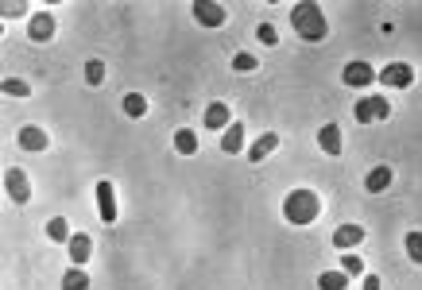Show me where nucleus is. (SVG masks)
Returning a JSON list of instances; mask_svg holds the SVG:
<instances>
[{
  "instance_id": "obj_1",
  "label": "nucleus",
  "mask_w": 422,
  "mask_h": 290,
  "mask_svg": "<svg viewBox=\"0 0 422 290\" xmlns=\"http://www.w3.org/2000/svg\"><path fill=\"white\" fill-rule=\"evenodd\" d=\"M291 28L298 31V39H306V43H322L325 35H329L325 12L314 4V0H302V4L291 8Z\"/></svg>"
},
{
  "instance_id": "obj_2",
  "label": "nucleus",
  "mask_w": 422,
  "mask_h": 290,
  "mask_svg": "<svg viewBox=\"0 0 422 290\" xmlns=\"http://www.w3.org/2000/svg\"><path fill=\"white\" fill-rule=\"evenodd\" d=\"M318 213H322V201H318V193L314 190H291L283 198V217H287V225H310V221H318Z\"/></svg>"
},
{
  "instance_id": "obj_3",
  "label": "nucleus",
  "mask_w": 422,
  "mask_h": 290,
  "mask_svg": "<svg viewBox=\"0 0 422 290\" xmlns=\"http://www.w3.org/2000/svg\"><path fill=\"white\" fill-rule=\"evenodd\" d=\"M353 117H357V124H372V120H388L391 117V104H388V97H364V101L353 109Z\"/></svg>"
},
{
  "instance_id": "obj_4",
  "label": "nucleus",
  "mask_w": 422,
  "mask_h": 290,
  "mask_svg": "<svg viewBox=\"0 0 422 290\" xmlns=\"http://www.w3.org/2000/svg\"><path fill=\"white\" fill-rule=\"evenodd\" d=\"M376 77H380L388 90H407V85H415V70H411L407 63H388Z\"/></svg>"
},
{
  "instance_id": "obj_5",
  "label": "nucleus",
  "mask_w": 422,
  "mask_h": 290,
  "mask_svg": "<svg viewBox=\"0 0 422 290\" xmlns=\"http://www.w3.org/2000/svg\"><path fill=\"white\" fill-rule=\"evenodd\" d=\"M4 190H8V198H12L16 205H28L31 201V182H28V174H23L20 166H12V171L4 174Z\"/></svg>"
},
{
  "instance_id": "obj_6",
  "label": "nucleus",
  "mask_w": 422,
  "mask_h": 290,
  "mask_svg": "<svg viewBox=\"0 0 422 290\" xmlns=\"http://www.w3.org/2000/svg\"><path fill=\"white\" fill-rule=\"evenodd\" d=\"M190 12H194V20L201 23V28H221L225 16H228L221 4H213V0H194V8H190Z\"/></svg>"
},
{
  "instance_id": "obj_7",
  "label": "nucleus",
  "mask_w": 422,
  "mask_h": 290,
  "mask_svg": "<svg viewBox=\"0 0 422 290\" xmlns=\"http://www.w3.org/2000/svg\"><path fill=\"white\" fill-rule=\"evenodd\" d=\"M16 144L23 147V151H47L51 147V136L43 128H35V124H23L20 131H16Z\"/></svg>"
},
{
  "instance_id": "obj_8",
  "label": "nucleus",
  "mask_w": 422,
  "mask_h": 290,
  "mask_svg": "<svg viewBox=\"0 0 422 290\" xmlns=\"http://www.w3.org/2000/svg\"><path fill=\"white\" fill-rule=\"evenodd\" d=\"M97 213H101L105 225L117 221V193H112V182H109V178L97 182Z\"/></svg>"
},
{
  "instance_id": "obj_9",
  "label": "nucleus",
  "mask_w": 422,
  "mask_h": 290,
  "mask_svg": "<svg viewBox=\"0 0 422 290\" xmlns=\"http://www.w3.org/2000/svg\"><path fill=\"white\" fill-rule=\"evenodd\" d=\"M28 35H31V43H51V39H55V16H51V12H35L31 23H28Z\"/></svg>"
},
{
  "instance_id": "obj_10",
  "label": "nucleus",
  "mask_w": 422,
  "mask_h": 290,
  "mask_svg": "<svg viewBox=\"0 0 422 290\" xmlns=\"http://www.w3.org/2000/svg\"><path fill=\"white\" fill-rule=\"evenodd\" d=\"M201 120H206V128H209V131H225L228 124H233V112H228V104L213 101V104L206 109V117H201Z\"/></svg>"
},
{
  "instance_id": "obj_11",
  "label": "nucleus",
  "mask_w": 422,
  "mask_h": 290,
  "mask_svg": "<svg viewBox=\"0 0 422 290\" xmlns=\"http://www.w3.org/2000/svg\"><path fill=\"white\" fill-rule=\"evenodd\" d=\"M341 77H345V85H353V90H360V85H368L376 77V70L368 63H349L345 70H341Z\"/></svg>"
},
{
  "instance_id": "obj_12",
  "label": "nucleus",
  "mask_w": 422,
  "mask_h": 290,
  "mask_svg": "<svg viewBox=\"0 0 422 290\" xmlns=\"http://www.w3.org/2000/svg\"><path fill=\"white\" fill-rule=\"evenodd\" d=\"M357 244H364V228L360 225H341L337 232H333V248H357Z\"/></svg>"
},
{
  "instance_id": "obj_13",
  "label": "nucleus",
  "mask_w": 422,
  "mask_h": 290,
  "mask_svg": "<svg viewBox=\"0 0 422 290\" xmlns=\"http://www.w3.org/2000/svg\"><path fill=\"white\" fill-rule=\"evenodd\" d=\"M66 248H70V259H74V267H82V263L90 259V252H93V240H90L85 232H74Z\"/></svg>"
},
{
  "instance_id": "obj_14",
  "label": "nucleus",
  "mask_w": 422,
  "mask_h": 290,
  "mask_svg": "<svg viewBox=\"0 0 422 290\" xmlns=\"http://www.w3.org/2000/svg\"><path fill=\"white\" fill-rule=\"evenodd\" d=\"M391 178H395L391 166H372V171H368V178H364V186H368V193H384V190L391 186Z\"/></svg>"
},
{
  "instance_id": "obj_15",
  "label": "nucleus",
  "mask_w": 422,
  "mask_h": 290,
  "mask_svg": "<svg viewBox=\"0 0 422 290\" xmlns=\"http://www.w3.org/2000/svg\"><path fill=\"white\" fill-rule=\"evenodd\" d=\"M318 147L325 155H341V128L337 124H322L318 128Z\"/></svg>"
},
{
  "instance_id": "obj_16",
  "label": "nucleus",
  "mask_w": 422,
  "mask_h": 290,
  "mask_svg": "<svg viewBox=\"0 0 422 290\" xmlns=\"http://www.w3.org/2000/svg\"><path fill=\"white\" fill-rule=\"evenodd\" d=\"M275 147H279V136H275V131H263V136L256 139V144H252L248 159H252V163H263L271 151H275Z\"/></svg>"
},
{
  "instance_id": "obj_17",
  "label": "nucleus",
  "mask_w": 422,
  "mask_h": 290,
  "mask_svg": "<svg viewBox=\"0 0 422 290\" xmlns=\"http://www.w3.org/2000/svg\"><path fill=\"white\" fill-rule=\"evenodd\" d=\"M241 147H244V124L236 120V124H228V128H225V136H221V151H225V155H236Z\"/></svg>"
},
{
  "instance_id": "obj_18",
  "label": "nucleus",
  "mask_w": 422,
  "mask_h": 290,
  "mask_svg": "<svg viewBox=\"0 0 422 290\" xmlns=\"http://www.w3.org/2000/svg\"><path fill=\"white\" fill-rule=\"evenodd\" d=\"M174 151H179V155H194L198 151V136L190 128H179V131H174Z\"/></svg>"
},
{
  "instance_id": "obj_19",
  "label": "nucleus",
  "mask_w": 422,
  "mask_h": 290,
  "mask_svg": "<svg viewBox=\"0 0 422 290\" xmlns=\"http://www.w3.org/2000/svg\"><path fill=\"white\" fill-rule=\"evenodd\" d=\"M47 236H51L55 244H70V236H74V232H70L66 217H51V221H47Z\"/></svg>"
},
{
  "instance_id": "obj_20",
  "label": "nucleus",
  "mask_w": 422,
  "mask_h": 290,
  "mask_svg": "<svg viewBox=\"0 0 422 290\" xmlns=\"http://www.w3.org/2000/svg\"><path fill=\"white\" fill-rule=\"evenodd\" d=\"M345 286H349L345 271H322L318 275V290H345Z\"/></svg>"
},
{
  "instance_id": "obj_21",
  "label": "nucleus",
  "mask_w": 422,
  "mask_h": 290,
  "mask_svg": "<svg viewBox=\"0 0 422 290\" xmlns=\"http://www.w3.org/2000/svg\"><path fill=\"white\" fill-rule=\"evenodd\" d=\"M63 290H90V275L82 267H70L63 275Z\"/></svg>"
},
{
  "instance_id": "obj_22",
  "label": "nucleus",
  "mask_w": 422,
  "mask_h": 290,
  "mask_svg": "<svg viewBox=\"0 0 422 290\" xmlns=\"http://www.w3.org/2000/svg\"><path fill=\"white\" fill-rule=\"evenodd\" d=\"M403 248H407L411 263H418V267H422V232H418V228H415V232H407V236H403Z\"/></svg>"
},
{
  "instance_id": "obj_23",
  "label": "nucleus",
  "mask_w": 422,
  "mask_h": 290,
  "mask_svg": "<svg viewBox=\"0 0 422 290\" xmlns=\"http://www.w3.org/2000/svg\"><path fill=\"white\" fill-rule=\"evenodd\" d=\"M125 112H128L132 120L144 117V112H147V97H144V93H128V97H125Z\"/></svg>"
},
{
  "instance_id": "obj_24",
  "label": "nucleus",
  "mask_w": 422,
  "mask_h": 290,
  "mask_svg": "<svg viewBox=\"0 0 422 290\" xmlns=\"http://www.w3.org/2000/svg\"><path fill=\"white\" fill-rule=\"evenodd\" d=\"M85 82H90V85L105 82V63H101V58H90V63H85Z\"/></svg>"
},
{
  "instance_id": "obj_25",
  "label": "nucleus",
  "mask_w": 422,
  "mask_h": 290,
  "mask_svg": "<svg viewBox=\"0 0 422 290\" xmlns=\"http://www.w3.org/2000/svg\"><path fill=\"white\" fill-rule=\"evenodd\" d=\"M260 63H256V55H248V50H241V55L233 58V70H241V74H252Z\"/></svg>"
},
{
  "instance_id": "obj_26",
  "label": "nucleus",
  "mask_w": 422,
  "mask_h": 290,
  "mask_svg": "<svg viewBox=\"0 0 422 290\" xmlns=\"http://www.w3.org/2000/svg\"><path fill=\"white\" fill-rule=\"evenodd\" d=\"M341 271H345L349 279H353V275H364V259H360V256H341Z\"/></svg>"
},
{
  "instance_id": "obj_27",
  "label": "nucleus",
  "mask_w": 422,
  "mask_h": 290,
  "mask_svg": "<svg viewBox=\"0 0 422 290\" xmlns=\"http://www.w3.org/2000/svg\"><path fill=\"white\" fill-rule=\"evenodd\" d=\"M28 12V4H16V0H4V4H0V16H4V20H16V16H23Z\"/></svg>"
},
{
  "instance_id": "obj_28",
  "label": "nucleus",
  "mask_w": 422,
  "mask_h": 290,
  "mask_svg": "<svg viewBox=\"0 0 422 290\" xmlns=\"http://www.w3.org/2000/svg\"><path fill=\"white\" fill-rule=\"evenodd\" d=\"M4 93H8V97H28V82H20V77H8V82H4Z\"/></svg>"
},
{
  "instance_id": "obj_29",
  "label": "nucleus",
  "mask_w": 422,
  "mask_h": 290,
  "mask_svg": "<svg viewBox=\"0 0 422 290\" xmlns=\"http://www.w3.org/2000/svg\"><path fill=\"white\" fill-rule=\"evenodd\" d=\"M260 43H268V47H275V43H279V35H275V28H271V23H260Z\"/></svg>"
},
{
  "instance_id": "obj_30",
  "label": "nucleus",
  "mask_w": 422,
  "mask_h": 290,
  "mask_svg": "<svg viewBox=\"0 0 422 290\" xmlns=\"http://www.w3.org/2000/svg\"><path fill=\"white\" fill-rule=\"evenodd\" d=\"M360 290H380V279H376V275H364V283H360Z\"/></svg>"
}]
</instances>
